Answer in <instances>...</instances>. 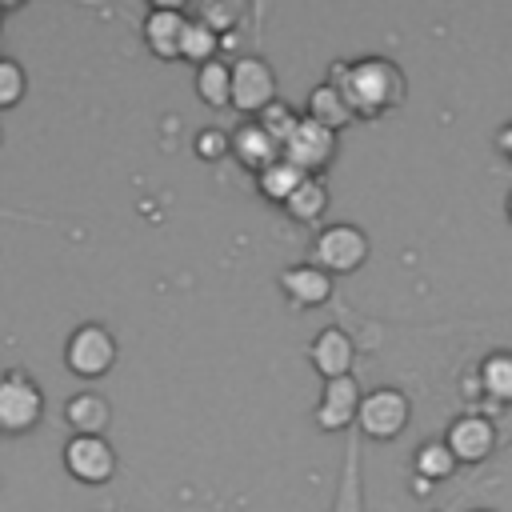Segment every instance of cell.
Here are the masks:
<instances>
[{"mask_svg": "<svg viewBox=\"0 0 512 512\" xmlns=\"http://www.w3.org/2000/svg\"><path fill=\"white\" fill-rule=\"evenodd\" d=\"M444 444L452 448L456 460L476 464V460H484V456L492 452V444H496V428H492V420H484V416L472 412V416H460V420L448 428Z\"/></svg>", "mask_w": 512, "mask_h": 512, "instance_id": "cell-13", "label": "cell"}, {"mask_svg": "<svg viewBox=\"0 0 512 512\" xmlns=\"http://www.w3.org/2000/svg\"><path fill=\"white\" fill-rule=\"evenodd\" d=\"M232 156L248 168V172H264V168H272L280 156H284V148L268 136V128H260L256 120H244V124H236L232 128Z\"/></svg>", "mask_w": 512, "mask_h": 512, "instance_id": "cell-11", "label": "cell"}, {"mask_svg": "<svg viewBox=\"0 0 512 512\" xmlns=\"http://www.w3.org/2000/svg\"><path fill=\"white\" fill-rule=\"evenodd\" d=\"M220 48H224V40L204 24V20H188V28H184V40H180V60H188V64H196V68H204V64H212V60H220Z\"/></svg>", "mask_w": 512, "mask_h": 512, "instance_id": "cell-17", "label": "cell"}, {"mask_svg": "<svg viewBox=\"0 0 512 512\" xmlns=\"http://www.w3.org/2000/svg\"><path fill=\"white\" fill-rule=\"evenodd\" d=\"M24 88H28L24 68L12 56H0V108H16L24 100Z\"/></svg>", "mask_w": 512, "mask_h": 512, "instance_id": "cell-24", "label": "cell"}, {"mask_svg": "<svg viewBox=\"0 0 512 512\" xmlns=\"http://www.w3.org/2000/svg\"><path fill=\"white\" fill-rule=\"evenodd\" d=\"M304 116L316 120V124H324V128H332V132H340L356 112L348 108L344 92H340L332 80H324V84L312 88V96H308V112H304Z\"/></svg>", "mask_w": 512, "mask_h": 512, "instance_id": "cell-16", "label": "cell"}, {"mask_svg": "<svg viewBox=\"0 0 512 512\" xmlns=\"http://www.w3.org/2000/svg\"><path fill=\"white\" fill-rule=\"evenodd\" d=\"M0 24H4V12H0Z\"/></svg>", "mask_w": 512, "mask_h": 512, "instance_id": "cell-29", "label": "cell"}, {"mask_svg": "<svg viewBox=\"0 0 512 512\" xmlns=\"http://www.w3.org/2000/svg\"><path fill=\"white\" fill-rule=\"evenodd\" d=\"M64 468L80 484H108L116 472V452L104 436H72L64 444Z\"/></svg>", "mask_w": 512, "mask_h": 512, "instance_id": "cell-7", "label": "cell"}, {"mask_svg": "<svg viewBox=\"0 0 512 512\" xmlns=\"http://www.w3.org/2000/svg\"><path fill=\"white\" fill-rule=\"evenodd\" d=\"M360 388L352 376H340V380H328L324 392H320V404H316V428L320 432H340L348 428L356 416H360Z\"/></svg>", "mask_w": 512, "mask_h": 512, "instance_id": "cell-10", "label": "cell"}, {"mask_svg": "<svg viewBox=\"0 0 512 512\" xmlns=\"http://www.w3.org/2000/svg\"><path fill=\"white\" fill-rule=\"evenodd\" d=\"M336 156V132L316 124V120H300V128L292 132V140L284 144V160H292L304 176H316L320 168H328Z\"/></svg>", "mask_w": 512, "mask_h": 512, "instance_id": "cell-8", "label": "cell"}, {"mask_svg": "<svg viewBox=\"0 0 512 512\" xmlns=\"http://www.w3.org/2000/svg\"><path fill=\"white\" fill-rule=\"evenodd\" d=\"M188 12L176 8V4H156L148 8L144 16V44L152 56L160 60H180V40H184V28H188Z\"/></svg>", "mask_w": 512, "mask_h": 512, "instance_id": "cell-9", "label": "cell"}, {"mask_svg": "<svg viewBox=\"0 0 512 512\" xmlns=\"http://www.w3.org/2000/svg\"><path fill=\"white\" fill-rule=\"evenodd\" d=\"M196 156H200V160H224V156H232V132H224V128H204V132L196 136Z\"/></svg>", "mask_w": 512, "mask_h": 512, "instance_id": "cell-26", "label": "cell"}, {"mask_svg": "<svg viewBox=\"0 0 512 512\" xmlns=\"http://www.w3.org/2000/svg\"><path fill=\"white\" fill-rule=\"evenodd\" d=\"M196 96L208 108H228L232 104V64L228 60H212V64L196 68Z\"/></svg>", "mask_w": 512, "mask_h": 512, "instance_id": "cell-18", "label": "cell"}, {"mask_svg": "<svg viewBox=\"0 0 512 512\" xmlns=\"http://www.w3.org/2000/svg\"><path fill=\"white\" fill-rule=\"evenodd\" d=\"M312 264H320L328 276L336 272H356L364 260H368V236L356 228V224H328L320 228L316 244H312Z\"/></svg>", "mask_w": 512, "mask_h": 512, "instance_id": "cell-4", "label": "cell"}, {"mask_svg": "<svg viewBox=\"0 0 512 512\" xmlns=\"http://www.w3.org/2000/svg\"><path fill=\"white\" fill-rule=\"evenodd\" d=\"M352 356H356V348H352V340H348L344 328H324V332H316V340L308 344V360H312V368L324 376V384L348 376V372H352Z\"/></svg>", "mask_w": 512, "mask_h": 512, "instance_id": "cell-12", "label": "cell"}, {"mask_svg": "<svg viewBox=\"0 0 512 512\" xmlns=\"http://www.w3.org/2000/svg\"><path fill=\"white\" fill-rule=\"evenodd\" d=\"M288 216L292 220H300V224H316L320 216H324V208H328V188H324V180L320 176H308L292 196H288Z\"/></svg>", "mask_w": 512, "mask_h": 512, "instance_id": "cell-20", "label": "cell"}, {"mask_svg": "<svg viewBox=\"0 0 512 512\" xmlns=\"http://www.w3.org/2000/svg\"><path fill=\"white\" fill-rule=\"evenodd\" d=\"M456 464H460V460L452 456V448H448L444 440H428V444H420V452H416V476H420V480H448Z\"/></svg>", "mask_w": 512, "mask_h": 512, "instance_id": "cell-21", "label": "cell"}, {"mask_svg": "<svg viewBox=\"0 0 512 512\" xmlns=\"http://www.w3.org/2000/svg\"><path fill=\"white\" fill-rule=\"evenodd\" d=\"M480 384H484L488 396L512 404V352H492V356L480 364Z\"/></svg>", "mask_w": 512, "mask_h": 512, "instance_id": "cell-22", "label": "cell"}, {"mask_svg": "<svg viewBox=\"0 0 512 512\" xmlns=\"http://www.w3.org/2000/svg\"><path fill=\"white\" fill-rule=\"evenodd\" d=\"M408 396L404 392H396V388H376V392H368L364 400H360V416H356V424L364 428V436H372V440H392V436H400L404 428H408Z\"/></svg>", "mask_w": 512, "mask_h": 512, "instance_id": "cell-6", "label": "cell"}, {"mask_svg": "<svg viewBox=\"0 0 512 512\" xmlns=\"http://www.w3.org/2000/svg\"><path fill=\"white\" fill-rule=\"evenodd\" d=\"M496 148H500V152L512 160V124H504V128H500V136H496Z\"/></svg>", "mask_w": 512, "mask_h": 512, "instance_id": "cell-27", "label": "cell"}, {"mask_svg": "<svg viewBox=\"0 0 512 512\" xmlns=\"http://www.w3.org/2000/svg\"><path fill=\"white\" fill-rule=\"evenodd\" d=\"M64 364L80 380H100L116 364V340L104 324H80L64 344Z\"/></svg>", "mask_w": 512, "mask_h": 512, "instance_id": "cell-2", "label": "cell"}, {"mask_svg": "<svg viewBox=\"0 0 512 512\" xmlns=\"http://www.w3.org/2000/svg\"><path fill=\"white\" fill-rule=\"evenodd\" d=\"M328 80L344 92V100L356 116H380V112L404 104V76L384 56H368V60H356V64H336Z\"/></svg>", "mask_w": 512, "mask_h": 512, "instance_id": "cell-1", "label": "cell"}, {"mask_svg": "<svg viewBox=\"0 0 512 512\" xmlns=\"http://www.w3.org/2000/svg\"><path fill=\"white\" fill-rule=\"evenodd\" d=\"M196 20H204L216 36L220 32H232L236 28V20H240V4H220V0H212V4H200V12H196Z\"/></svg>", "mask_w": 512, "mask_h": 512, "instance_id": "cell-25", "label": "cell"}, {"mask_svg": "<svg viewBox=\"0 0 512 512\" xmlns=\"http://www.w3.org/2000/svg\"><path fill=\"white\" fill-rule=\"evenodd\" d=\"M300 120H304V116H296V112H292V108H288L284 100L268 104V108H264V112L256 116V124H260V128H268V136H272V140H276L280 148H284V144L292 140V132L300 128Z\"/></svg>", "mask_w": 512, "mask_h": 512, "instance_id": "cell-23", "label": "cell"}, {"mask_svg": "<svg viewBox=\"0 0 512 512\" xmlns=\"http://www.w3.org/2000/svg\"><path fill=\"white\" fill-rule=\"evenodd\" d=\"M280 288L296 308H316L332 296V276L320 264H292L280 272Z\"/></svg>", "mask_w": 512, "mask_h": 512, "instance_id": "cell-14", "label": "cell"}, {"mask_svg": "<svg viewBox=\"0 0 512 512\" xmlns=\"http://www.w3.org/2000/svg\"><path fill=\"white\" fill-rule=\"evenodd\" d=\"M44 416V392L32 376L24 372H8L0 380V432L20 436L28 428H36V420Z\"/></svg>", "mask_w": 512, "mask_h": 512, "instance_id": "cell-3", "label": "cell"}, {"mask_svg": "<svg viewBox=\"0 0 512 512\" xmlns=\"http://www.w3.org/2000/svg\"><path fill=\"white\" fill-rule=\"evenodd\" d=\"M268 104H276V72L260 56L232 60V108L244 116H260Z\"/></svg>", "mask_w": 512, "mask_h": 512, "instance_id": "cell-5", "label": "cell"}, {"mask_svg": "<svg viewBox=\"0 0 512 512\" xmlns=\"http://www.w3.org/2000/svg\"><path fill=\"white\" fill-rule=\"evenodd\" d=\"M508 220H512V192H508Z\"/></svg>", "mask_w": 512, "mask_h": 512, "instance_id": "cell-28", "label": "cell"}, {"mask_svg": "<svg viewBox=\"0 0 512 512\" xmlns=\"http://www.w3.org/2000/svg\"><path fill=\"white\" fill-rule=\"evenodd\" d=\"M108 420H112V408H108V400H104L100 392H92V388L68 396V404H64V424L72 428V436H104Z\"/></svg>", "mask_w": 512, "mask_h": 512, "instance_id": "cell-15", "label": "cell"}, {"mask_svg": "<svg viewBox=\"0 0 512 512\" xmlns=\"http://www.w3.org/2000/svg\"><path fill=\"white\" fill-rule=\"evenodd\" d=\"M304 180H308V176H304V172H300L292 160H284V156H280L272 168H264V172L256 176L260 192H264L272 204H288V196H292V192H296Z\"/></svg>", "mask_w": 512, "mask_h": 512, "instance_id": "cell-19", "label": "cell"}]
</instances>
